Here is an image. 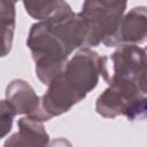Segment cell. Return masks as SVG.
Returning <instances> with one entry per match:
<instances>
[{
    "label": "cell",
    "mask_w": 147,
    "mask_h": 147,
    "mask_svg": "<svg viewBox=\"0 0 147 147\" xmlns=\"http://www.w3.org/2000/svg\"><path fill=\"white\" fill-rule=\"evenodd\" d=\"M16 1H18V0H16Z\"/></svg>",
    "instance_id": "obj_13"
},
{
    "label": "cell",
    "mask_w": 147,
    "mask_h": 147,
    "mask_svg": "<svg viewBox=\"0 0 147 147\" xmlns=\"http://www.w3.org/2000/svg\"><path fill=\"white\" fill-rule=\"evenodd\" d=\"M85 3L98 5L102 7H117V6H126L127 0H84Z\"/></svg>",
    "instance_id": "obj_12"
},
{
    "label": "cell",
    "mask_w": 147,
    "mask_h": 147,
    "mask_svg": "<svg viewBox=\"0 0 147 147\" xmlns=\"http://www.w3.org/2000/svg\"><path fill=\"white\" fill-rule=\"evenodd\" d=\"M5 95L15 115H25L42 123L49 121L41 108L40 96L36 94L33 87L26 80H11L6 87Z\"/></svg>",
    "instance_id": "obj_7"
},
{
    "label": "cell",
    "mask_w": 147,
    "mask_h": 147,
    "mask_svg": "<svg viewBox=\"0 0 147 147\" xmlns=\"http://www.w3.org/2000/svg\"><path fill=\"white\" fill-rule=\"evenodd\" d=\"M86 36L85 21L72 9L31 25L26 46L34 61L36 76L44 85L64 69L75 49L85 47Z\"/></svg>",
    "instance_id": "obj_1"
},
{
    "label": "cell",
    "mask_w": 147,
    "mask_h": 147,
    "mask_svg": "<svg viewBox=\"0 0 147 147\" xmlns=\"http://www.w3.org/2000/svg\"><path fill=\"white\" fill-rule=\"evenodd\" d=\"M25 11L34 20L44 21L71 9L65 0H21Z\"/></svg>",
    "instance_id": "obj_9"
},
{
    "label": "cell",
    "mask_w": 147,
    "mask_h": 147,
    "mask_svg": "<svg viewBox=\"0 0 147 147\" xmlns=\"http://www.w3.org/2000/svg\"><path fill=\"white\" fill-rule=\"evenodd\" d=\"M113 77L146 85V51L138 45H121L110 55Z\"/></svg>",
    "instance_id": "obj_5"
},
{
    "label": "cell",
    "mask_w": 147,
    "mask_h": 147,
    "mask_svg": "<svg viewBox=\"0 0 147 147\" xmlns=\"http://www.w3.org/2000/svg\"><path fill=\"white\" fill-rule=\"evenodd\" d=\"M147 37V9L145 6L133 7L124 14L115 33L103 42L106 47L121 45H140Z\"/></svg>",
    "instance_id": "obj_6"
},
{
    "label": "cell",
    "mask_w": 147,
    "mask_h": 147,
    "mask_svg": "<svg viewBox=\"0 0 147 147\" xmlns=\"http://www.w3.org/2000/svg\"><path fill=\"white\" fill-rule=\"evenodd\" d=\"M108 87L98 96L95 111L105 118L123 115L127 121H144L147 114L146 85L109 76Z\"/></svg>",
    "instance_id": "obj_2"
},
{
    "label": "cell",
    "mask_w": 147,
    "mask_h": 147,
    "mask_svg": "<svg viewBox=\"0 0 147 147\" xmlns=\"http://www.w3.org/2000/svg\"><path fill=\"white\" fill-rule=\"evenodd\" d=\"M15 113L6 100H0V139L5 138L13 127Z\"/></svg>",
    "instance_id": "obj_10"
},
{
    "label": "cell",
    "mask_w": 147,
    "mask_h": 147,
    "mask_svg": "<svg viewBox=\"0 0 147 147\" xmlns=\"http://www.w3.org/2000/svg\"><path fill=\"white\" fill-rule=\"evenodd\" d=\"M14 24L0 23V57L7 56L13 47L14 40Z\"/></svg>",
    "instance_id": "obj_11"
},
{
    "label": "cell",
    "mask_w": 147,
    "mask_h": 147,
    "mask_svg": "<svg viewBox=\"0 0 147 147\" xmlns=\"http://www.w3.org/2000/svg\"><path fill=\"white\" fill-rule=\"evenodd\" d=\"M125 9L126 6L102 7L84 2L79 14L87 28L85 47H96L108 40L115 33Z\"/></svg>",
    "instance_id": "obj_4"
},
{
    "label": "cell",
    "mask_w": 147,
    "mask_h": 147,
    "mask_svg": "<svg viewBox=\"0 0 147 147\" xmlns=\"http://www.w3.org/2000/svg\"><path fill=\"white\" fill-rule=\"evenodd\" d=\"M17 127L18 131L5 141V146H47L49 144V136L42 122L25 116L18 119Z\"/></svg>",
    "instance_id": "obj_8"
},
{
    "label": "cell",
    "mask_w": 147,
    "mask_h": 147,
    "mask_svg": "<svg viewBox=\"0 0 147 147\" xmlns=\"http://www.w3.org/2000/svg\"><path fill=\"white\" fill-rule=\"evenodd\" d=\"M107 64V56L100 55L90 47H83L71 59H68L64 69L56 76L80 102L96 87L100 77L108 80L110 75Z\"/></svg>",
    "instance_id": "obj_3"
}]
</instances>
